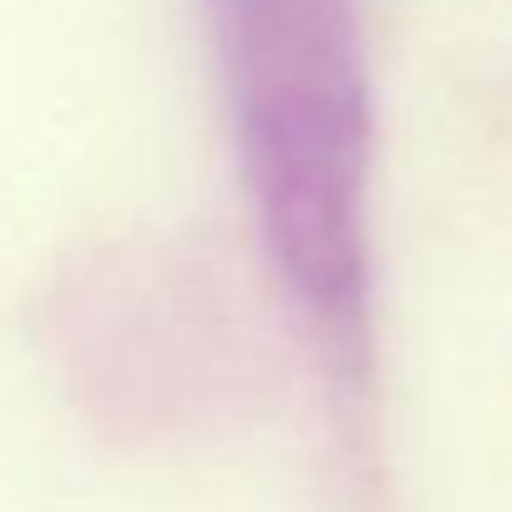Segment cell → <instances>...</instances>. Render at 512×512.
Returning a JSON list of instances; mask_svg holds the SVG:
<instances>
[{"label": "cell", "instance_id": "obj_1", "mask_svg": "<svg viewBox=\"0 0 512 512\" xmlns=\"http://www.w3.org/2000/svg\"><path fill=\"white\" fill-rule=\"evenodd\" d=\"M246 196L297 307L352 342L367 317L372 91L352 0H206Z\"/></svg>", "mask_w": 512, "mask_h": 512}]
</instances>
